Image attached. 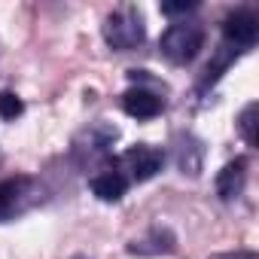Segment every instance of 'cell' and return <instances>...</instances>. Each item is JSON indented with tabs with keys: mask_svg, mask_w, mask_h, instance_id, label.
<instances>
[{
	"mask_svg": "<svg viewBox=\"0 0 259 259\" xmlns=\"http://www.w3.org/2000/svg\"><path fill=\"white\" fill-rule=\"evenodd\" d=\"M159 49L171 64H189L204 49V28L195 22H177L162 34Z\"/></svg>",
	"mask_w": 259,
	"mask_h": 259,
	"instance_id": "1",
	"label": "cell"
},
{
	"mask_svg": "<svg viewBox=\"0 0 259 259\" xmlns=\"http://www.w3.org/2000/svg\"><path fill=\"white\" fill-rule=\"evenodd\" d=\"M104 40L116 52H132V49H138L147 40L144 19L135 10H116V13H110L107 22H104Z\"/></svg>",
	"mask_w": 259,
	"mask_h": 259,
	"instance_id": "2",
	"label": "cell"
},
{
	"mask_svg": "<svg viewBox=\"0 0 259 259\" xmlns=\"http://www.w3.org/2000/svg\"><path fill=\"white\" fill-rule=\"evenodd\" d=\"M119 165L128 171V177H132L135 183H144V180H153L162 171L165 156H162V150H156L150 144H138V147H128L122 153Z\"/></svg>",
	"mask_w": 259,
	"mask_h": 259,
	"instance_id": "3",
	"label": "cell"
},
{
	"mask_svg": "<svg viewBox=\"0 0 259 259\" xmlns=\"http://www.w3.org/2000/svg\"><path fill=\"white\" fill-rule=\"evenodd\" d=\"M223 37H226V43L229 46H235V49H250L253 43H256V37H259V19L250 13V10H235V13H229L226 16V22H223Z\"/></svg>",
	"mask_w": 259,
	"mask_h": 259,
	"instance_id": "4",
	"label": "cell"
},
{
	"mask_svg": "<svg viewBox=\"0 0 259 259\" xmlns=\"http://www.w3.org/2000/svg\"><path fill=\"white\" fill-rule=\"evenodd\" d=\"M31 186H34L31 177H10V180L0 183V223L10 220V217H16V213H22L28 207L25 198L34 195Z\"/></svg>",
	"mask_w": 259,
	"mask_h": 259,
	"instance_id": "5",
	"label": "cell"
},
{
	"mask_svg": "<svg viewBox=\"0 0 259 259\" xmlns=\"http://www.w3.org/2000/svg\"><path fill=\"white\" fill-rule=\"evenodd\" d=\"M174 250H177V238H174L171 229H162V226L150 229L144 238L128 244V253H132V256H162V253L168 256Z\"/></svg>",
	"mask_w": 259,
	"mask_h": 259,
	"instance_id": "6",
	"label": "cell"
},
{
	"mask_svg": "<svg viewBox=\"0 0 259 259\" xmlns=\"http://www.w3.org/2000/svg\"><path fill=\"white\" fill-rule=\"evenodd\" d=\"M244 183H247V159H232L223 165V171L217 174V195L223 201H232L244 192Z\"/></svg>",
	"mask_w": 259,
	"mask_h": 259,
	"instance_id": "7",
	"label": "cell"
},
{
	"mask_svg": "<svg viewBox=\"0 0 259 259\" xmlns=\"http://www.w3.org/2000/svg\"><path fill=\"white\" fill-rule=\"evenodd\" d=\"M122 110L135 119H156L162 113V98L156 92H147L138 85V89H128L122 95Z\"/></svg>",
	"mask_w": 259,
	"mask_h": 259,
	"instance_id": "8",
	"label": "cell"
},
{
	"mask_svg": "<svg viewBox=\"0 0 259 259\" xmlns=\"http://www.w3.org/2000/svg\"><path fill=\"white\" fill-rule=\"evenodd\" d=\"M174 159H177L180 174L195 177L201 171V162H204V144L198 138H192V135H180L177 147H174Z\"/></svg>",
	"mask_w": 259,
	"mask_h": 259,
	"instance_id": "9",
	"label": "cell"
},
{
	"mask_svg": "<svg viewBox=\"0 0 259 259\" xmlns=\"http://www.w3.org/2000/svg\"><path fill=\"white\" fill-rule=\"evenodd\" d=\"M116 138H119L116 128H110V125H95V128H89V132L79 138V144L85 141V147H76V153H85L89 162H92V159H98V156H107V150L113 147Z\"/></svg>",
	"mask_w": 259,
	"mask_h": 259,
	"instance_id": "10",
	"label": "cell"
},
{
	"mask_svg": "<svg viewBox=\"0 0 259 259\" xmlns=\"http://www.w3.org/2000/svg\"><path fill=\"white\" fill-rule=\"evenodd\" d=\"M92 192L101 201H119L128 192V177L122 171H104V174L92 177Z\"/></svg>",
	"mask_w": 259,
	"mask_h": 259,
	"instance_id": "11",
	"label": "cell"
},
{
	"mask_svg": "<svg viewBox=\"0 0 259 259\" xmlns=\"http://www.w3.org/2000/svg\"><path fill=\"white\" fill-rule=\"evenodd\" d=\"M256 116H259V104L256 101H250L241 110V116H238V132H241L247 147H259V119Z\"/></svg>",
	"mask_w": 259,
	"mask_h": 259,
	"instance_id": "12",
	"label": "cell"
},
{
	"mask_svg": "<svg viewBox=\"0 0 259 259\" xmlns=\"http://www.w3.org/2000/svg\"><path fill=\"white\" fill-rule=\"evenodd\" d=\"M238 55H241V49H235V46H229V43H226V46L217 52V58L207 64V70H204V76H201V89H204V85H213V82L223 76V70H226Z\"/></svg>",
	"mask_w": 259,
	"mask_h": 259,
	"instance_id": "13",
	"label": "cell"
},
{
	"mask_svg": "<svg viewBox=\"0 0 259 259\" xmlns=\"http://www.w3.org/2000/svg\"><path fill=\"white\" fill-rule=\"evenodd\" d=\"M22 113H25V104H22V98H19L16 92H0V119L13 122V119H19Z\"/></svg>",
	"mask_w": 259,
	"mask_h": 259,
	"instance_id": "14",
	"label": "cell"
},
{
	"mask_svg": "<svg viewBox=\"0 0 259 259\" xmlns=\"http://www.w3.org/2000/svg\"><path fill=\"white\" fill-rule=\"evenodd\" d=\"M192 10H195V4H183V0L180 4H162L165 16H180V13H192Z\"/></svg>",
	"mask_w": 259,
	"mask_h": 259,
	"instance_id": "15",
	"label": "cell"
},
{
	"mask_svg": "<svg viewBox=\"0 0 259 259\" xmlns=\"http://www.w3.org/2000/svg\"><path fill=\"white\" fill-rule=\"evenodd\" d=\"M210 259H259L253 250H235V253H213Z\"/></svg>",
	"mask_w": 259,
	"mask_h": 259,
	"instance_id": "16",
	"label": "cell"
},
{
	"mask_svg": "<svg viewBox=\"0 0 259 259\" xmlns=\"http://www.w3.org/2000/svg\"><path fill=\"white\" fill-rule=\"evenodd\" d=\"M73 259H89V256H73Z\"/></svg>",
	"mask_w": 259,
	"mask_h": 259,
	"instance_id": "17",
	"label": "cell"
}]
</instances>
